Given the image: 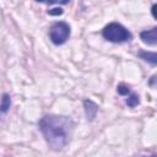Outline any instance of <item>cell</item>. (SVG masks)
<instances>
[{"label":"cell","instance_id":"obj_4","mask_svg":"<svg viewBox=\"0 0 157 157\" xmlns=\"http://www.w3.org/2000/svg\"><path fill=\"white\" fill-rule=\"evenodd\" d=\"M82 104H83V110H85L86 119L88 121H93L97 117V113H98V104L96 102H93L92 99H90V98H85Z\"/></svg>","mask_w":157,"mask_h":157},{"label":"cell","instance_id":"obj_3","mask_svg":"<svg viewBox=\"0 0 157 157\" xmlns=\"http://www.w3.org/2000/svg\"><path fill=\"white\" fill-rule=\"evenodd\" d=\"M71 34V27L65 21H55L52 23L48 31V36L50 42L54 45H63L67 42Z\"/></svg>","mask_w":157,"mask_h":157},{"label":"cell","instance_id":"obj_10","mask_svg":"<svg viewBox=\"0 0 157 157\" xmlns=\"http://www.w3.org/2000/svg\"><path fill=\"white\" fill-rule=\"evenodd\" d=\"M47 13L50 16H59V15L64 13V9L63 7H53V9H49L47 11Z\"/></svg>","mask_w":157,"mask_h":157},{"label":"cell","instance_id":"obj_12","mask_svg":"<svg viewBox=\"0 0 157 157\" xmlns=\"http://www.w3.org/2000/svg\"><path fill=\"white\" fill-rule=\"evenodd\" d=\"M156 7H157V4L155 2L153 5H152V7H151V11H152V16L156 18V12H155V10H156Z\"/></svg>","mask_w":157,"mask_h":157},{"label":"cell","instance_id":"obj_5","mask_svg":"<svg viewBox=\"0 0 157 157\" xmlns=\"http://www.w3.org/2000/svg\"><path fill=\"white\" fill-rule=\"evenodd\" d=\"M140 39L147 45L157 44V27L153 26L150 29H144L140 32Z\"/></svg>","mask_w":157,"mask_h":157},{"label":"cell","instance_id":"obj_8","mask_svg":"<svg viewBox=\"0 0 157 157\" xmlns=\"http://www.w3.org/2000/svg\"><path fill=\"white\" fill-rule=\"evenodd\" d=\"M125 102H126V105H128L129 108H135V107H137V105L140 104V97H139L137 93L131 92V93L128 96V98H126Z\"/></svg>","mask_w":157,"mask_h":157},{"label":"cell","instance_id":"obj_9","mask_svg":"<svg viewBox=\"0 0 157 157\" xmlns=\"http://www.w3.org/2000/svg\"><path fill=\"white\" fill-rule=\"evenodd\" d=\"M117 92H118V94H120V96H129V94L131 93L130 87H129L128 85H125V83H119V85L117 86Z\"/></svg>","mask_w":157,"mask_h":157},{"label":"cell","instance_id":"obj_11","mask_svg":"<svg viewBox=\"0 0 157 157\" xmlns=\"http://www.w3.org/2000/svg\"><path fill=\"white\" fill-rule=\"evenodd\" d=\"M155 81H156V75H152L151 78H150V81H148V85L150 86H155Z\"/></svg>","mask_w":157,"mask_h":157},{"label":"cell","instance_id":"obj_1","mask_svg":"<svg viewBox=\"0 0 157 157\" xmlns=\"http://www.w3.org/2000/svg\"><path fill=\"white\" fill-rule=\"evenodd\" d=\"M38 129L50 150L61 151L71 141L75 123L66 115L45 114L38 120Z\"/></svg>","mask_w":157,"mask_h":157},{"label":"cell","instance_id":"obj_7","mask_svg":"<svg viewBox=\"0 0 157 157\" xmlns=\"http://www.w3.org/2000/svg\"><path fill=\"white\" fill-rule=\"evenodd\" d=\"M10 107H11V97H10V94L9 93H2L1 102H0V120H1V117L10 110Z\"/></svg>","mask_w":157,"mask_h":157},{"label":"cell","instance_id":"obj_13","mask_svg":"<svg viewBox=\"0 0 157 157\" xmlns=\"http://www.w3.org/2000/svg\"><path fill=\"white\" fill-rule=\"evenodd\" d=\"M141 157H156V155H152V156H141Z\"/></svg>","mask_w":157,"mask_h":157},{"label":"cell","instance_id":"obj_2","mask_svg":"<svg viewBox=\"0 0 157 157\" xmlns=\"http://www.w3.org/2000/svg\"><path fill=\"white\" fill-rule=\"evenodd\" d=\"M102 37L114 44H120V43H126L132 39L131 32L121 23L119 22H109L105 25L102 29Z\"/></svg>","mask_w":157,"mask_h":157},{"label":"cell","instance_id":"obj_6","mask_svg":"<svg viewBox=\"0 0 157 157\" xmlns=\"http://www.w3.org/2000/svg\"><path fill=\"white\" fill-rule=\"evenodd\" d=\"M137 56L142 59L144 61L151 64L152 66L157 65V54L156 52H147V50H140L137 52Z\"/></svg>","mask_w":157,"mask_h":157}]
</instances>
